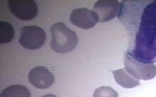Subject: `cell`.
Returning <instances> with one entry per match:
<instances>
[{
    "mask_svg": "<svg viewBox=\"0 0 156 97\" xmlns=\"http://www.w3.org/2000/svg\"><path fill=\"white\" fill-rule=\"evenodd\" d=\"M51 31V46L55 52L60 54L68 53L74 49L77 45L78 38L76 33L63 23L53 25Z\"/></svg>",
    "mask_w": 156,
    "mask_h": 97,
    "instance_id": "6da1fadb",
    "label": "cell"
},
{
    "mask_svg": "<svg viewBox=\"0 0 156 97\" xmlns=\"http://www.w3.org/2000/svg\"><path fill=\"white\" fill-rule=\"evenodd\" d=\"M125 69L131 75L137 80H148L156 76V66L136 60L127 52L124 58Z\"/></svg>",
    "mask_w": 156,
    "mask_h": 97,
    "instance_id": "7a4b0ae2",
    "label": "cell"
},
{
    "mask_svg": "<svg viewBox=\"0 0 156 97\" xmlns=\"http://www.w3.org/2000/svg\"><path fill=\"white\" fill-rule=\"evenodd\" d=\"M46 38L45 32L41 28L37 26H26L20 29L19 42L23 48L35 50L43 46Z\"/></svg>",
    "mask_w": 156,
    "mask_h": 97,
    "instance_id": "3957f363",
    "label": "cell"
},
{
    "mask_svg": "<svg viewBox=\"0 0 156 97\" xmlns=\"http://www.w3.org/2000/svg\"><path fill=\"white\" fill-rule=\"evenodd\" d=\"M8 6L12 14L21 20H31L38 13V7L33 0H9Z\"/></svg>",
    "mask_w": 156,
    "mask_h": 97,
    "instance_id": "277c9868",
    "label": "cell"
},
{
    "mask_svg": "<svg viewBox=\"0 0 156 97\" xmlns=\"http://www.w3.org/2000/svg\"><path fill=\"white\" fill-rule=\"evenodd\" d=\"M69 18L72 24L83 29L91 28L99 22L98 17L96 12L86 8L74 9Z\"/></svg>",
    "mask_w": 156,
    "mask_h": 97,
    "instance_id": "5b68a950",
    "label": "cell"
},
{
    "mask_svg": "<svg viewBox=\"0 0 156 97\" xmlns=\"http://www.w3.org/2000/svg\"><path fill=\"white\" fill-rule=\"evenodd\" d=\"M120 5L116 0H101L94 4L93 11L98 16L99 22L104 23L115 17L119 13Z\"/></svg>",
    "mask_w": 156,
    "mask_h": 97,
    "instance_id": "8992f818",
    "label": "cell"
},
{
    "mask_svg": "<svg viewBox=\"0 0 156 97\" xmlns=\"http://www.w3.org/2000/svg\"><path fill=\"white\" fill-rule=\"evenodd\" d=\"M28 80L32 85L39 89L49 88L53 84L55 78L52 73L43 66H37L30 71Z\"/></svg>",
    "mask_w": 156,
    "mask_h": 97,
    "instance_id": "52a82bcc",
    "label": "cell"
},
{
    "mask_svg": "<svg viewBox=\"0 0 156 97\" xmlns=\"http://www.w3.org/2000/svg\"><path fill=\"white\" fill-rule=\"evenodd\" d=\"M116 82L125 88H132L140 85V81L127 72L125 68L111 71Z\"/></svg>",
    "mask_w": 156,
    "mask_h": 97,
    "instance_id": "ba28073f",
    "label": "cell"
},
{
    "mask_svg": "<svg viewBox=\"0 0 156 97\" xmlns=\"http://www.w3.org/2000/svg\"><path fill=\"white\" fill-rule=\"evenodd\" d=\"M0 97H31V93L24 86L14 85L9 86L2 90Z\"/></svg>",
    "mask_w": 156,
    "mask_h": 97,
    "instance_id": "9c48e42d",
    "label": "cell"
},
{
    "mask_svg": "<svg viewBox=\"0 0 156 97\" xmlns=\"http://www.w3.org/2000/svg\"><path fill=\"white\" fill-rule=\"evenodd\" d=\"M14 36V30L12 25L7 22H0V43H9Z\"/></svg>",
    "mask_w": 156,
    "mask_h": 97,
    "instance_id": "30bf717a",
    "label": "cell"
},
{
    "mask_svg": "<svg viewBox=\"0 0 156 97\" xmlns=\"http://www.w3.org/2000/svg\"><path fill=\"white\" fill-rule=\"evenodd\" d=\"M93 97H119V95L118 92L111 87L103 86L94 90Z\"/></svg>",
    "mask_w": 156,
    "mask_h": 97,
    "instance_id": "8fae6325",
    "label": "cell"
},
{
    "mask_svg": "<svg viewBox=\"0 0 156 97\" xmlns=\"http://www.w3.org/2000/svg\"><path fill=\"white\" fill-rule=\"evenodd\" d=\"M41 97H57L55 95L52 94H47V95H43Z\"/></svg>",
    "mask_w": 156,
    "mask_h": 97,
    "instance_id": "7c38bea8",
    "label": "cell"
}]
</instances>
